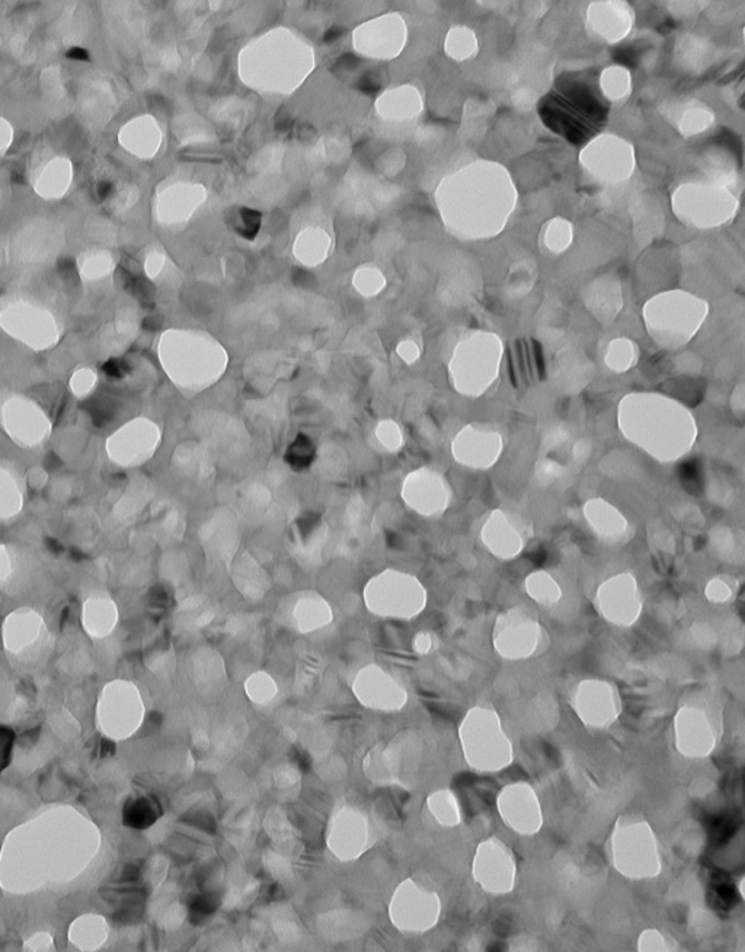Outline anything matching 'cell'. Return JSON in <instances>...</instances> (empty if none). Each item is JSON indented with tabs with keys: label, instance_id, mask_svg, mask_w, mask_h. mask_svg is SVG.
Wrapping results in <instances>:
<instances>
[{
	"label": "cell",
	"instance_id": "12",
	"mask_svg": "<svg viewBox=\"0 0 745 952\" xmlns=\"http://www.w3.org/2000/svg\"><path fill=\"white\" fill-rule=\"evenodd\" d=\"M679 206H687L684 213L694 217L693 223L701 226H716L723 223V219L730 216V211H735V199L727 190L720 188L698 187V185H686L677 192L674 202Z\"/></svg>",
	"mask_w": 745,
	"mask_h": 952
},
{
	"label": "cell",
	"instance_id": "15",
	"mask_svg": "<svg viewBox=\"0 0 745 952\" xmlns=\"http://www.w3.org/2000/svg\"><path fill=\"white\" fill-rule=\"evenodd\" d=\"M587 508L588 520L593 529H595L604 541H619L626 532V522L621 517V513L612 510L609 505L599 506L594 500L588 503Z\"/></svg>",
	"mask_w": 745,
	"mask_h": 952
},
{
	"label": "cell",
	"instance_id": "8",
	"mask_svg": "<svg viewBox=\"0 0 745 952\" xmlns=\"http://www.w3.org/2000/svg\"><path fill=\"white\" fill-rule=\"evenodd\" d=\"M496 809L503 823L517 835H536L544 826L539 797L532 785L523 781L505 785L498 792Z\"/></svg>",
	"mask_w": 745,
	"mask_h": 952
},
{
	"label": "cell",
	"instance_id": "6",
	"mask_svg": "<svg viewBox=\"0 0 745 952\" xmlns=\"http://www.w3.org/2000/svg\"><path fill=\"white\" fill-rule=\"evenodd\" d=\"M573 708L590 729H607L621 717V694L612 682L585 679L576 686Z\"/></svg>",
	"mask_w": 745,
	"mask_h": 952
},
{
	"label": "cell",
	"instance_id": "30",
	"mask_svg": "<svg viewBox=\"0 0 745 952\" xmlns=\"http://www.w3.org/2000/svg\"><path fill=\"white\" fill-rule=\"evenodd\" d=\"M358 89L366 92V93H375V92L378 91V84L371 81L370 77H363L360 83H358Z\"/></svg>",
	"mask_w": 745,
	"mask_h": 952
},
{
	"label": "cell",
	"instance_id": "14",
	"mask_svg": "<svg viewBox=\"0 0 745 952\" xmlns=\"http://www.w3.org/2000/svg\"><path fill=\"white\" fill-rule=\"evenodd\" d=\"M607 24L600 37L609 41H619L623 38L632 25V11L626 4H595L590 8V25L592 24Z\"/></svg>",
	"mask_w": 745,
	"mask_h": 952
},
{
	"label": "cell",
	"instance_id": "7",
	"mask_svg": "<svg viewBox=\"0 0 745 952\" xmlns=\"http://www.w3.org/2000/svg\"><path fill=\"white\" fill-rule=\"evenodd\" d=\"M441 901L437 893L407 879L395 894L393 922L407 932H426L440 918Z\"/></svg>",
	"mask_w": 745,
	"mask_h": 952
},
{
	"label": "cell",
	"instance_id": "16",
	"mask_svg": "<svg viewBox=\"0 0 745 952\" xmlns=\"http://www.w3.org/2000/svg\"><path fill=\"white\" fill-rule=\"evenodd\" d=\"M115 618H117V609L110 597L95 595L85 602V607H83L85 627L98 637L103 634H107L114 627Z\"/></svg>",
	"mask_w": 745,
	"mask_h": 952
},
{
	"label": "cell",
	"instance_id": "2",
	"mask_svg": "<svg viewBox=\"0 0 745 952\" xmlns=\"http://www.w3.org/2000/svg\"><path fill=\"white\" fill-rule=\"evenodd\" d=\"M467 765L477 772H500L515 761V747L494 708H470L459 727Z\"/></svg>",
	"mask_w": 745,
	"mask_h": 952
},
{
	"label": "cell",
	"instance_id": "24",
	"mask_svg": "<svg viewBox=\"0 0 745 952\" xmlns=\"http://www.w3.org/2000/svg\"><path fill=\"white\" fill-rule=\"evenodd\" d=\"M453 45H457V47H456V53L459 54V60L467 59L470 55H474L477 50V43L476 38H475V34L470 33L469 30L457 31L455 35V40H453Z\"/></svg>",
	"mask_w": 745,
	"mask_h": 952
},
{
	"label": "cell",
	"instance_id": "10",
	"mask_svg": "<svg viewBox=\"0 0 745 952\" xmlns=\"http://www.w3.org/2000/svg\"><path fill=\"white\" fill-rule=\"evenodd\" d=\"M595 607L603 618L617 627H631L642 614V597L631 573L613 576L595 595Z\"/></svg>",
	"mask_w": 745,
	"mask_h": 952
},
{
	"label": "cell",
	"instance_id": "22",
	"mask_svg": "<svg viewBox=\"0 0 745 952\" xmlns=\"http://www.w3.org/2000/svg\"><path fill=\"white\" fill-rule=\"evenodd\" d=\"M735 587L730 585L727 576H716L706 587V597L713 604H725L734 595Z\"/></svg>",
	"mask_w": 745,
	"mask_h": 952
},
{
	"label": "cell",
	"instance_id": "5",
	"mask_svg": "<svg viewBox=\"0 0 745 952\" xmlns=\"http://www.w3.org/2000/svg\"><path fill=\"white\" fill-rule=\"evenodd\" d=\"M472 877L486 893L494 896L511 893L517 879L515 852L496 836L485 839L475 850Z\"/></svg>",
	"mask_w": 745,
	"mask_h": 952
},
{
	"label": "cell",
	"instance_id": "18",
	"mask_svg": "<svg viewBox=\"0 0 745 952\" xmlns=\"http://www.w3.org/2000/svg\"><path fill=\"white\" fill-rule=\"evenodd\" d=\"M524 588L533 601L544 607H551L559 602L562 597L559 583L547 571H534L532 575L527 576Z\"/></svg>",
	"mask_w": 745,
	"mask_h": 952
},
{
	"label": "cell",
	"instance_id": "21",
	"mask_svg": "<svg viewBox=\"0 0 745 952\" xmlns=\"http://www.w3.org/2000/svg\"><path fill=\"white\" fill-rule=\"evenodd\" d=\"M287 461L293 465L294 469H303L310 464L313 458L312 443L305 435L299 436L296 442L291 445L286 455Z\"/></svg>",
	"mask_w": 745,
	"mask_h": 952
},
{
	"label": "cell",
	"instance_id": "26",
	"mask_svg": "<svg viewBox=\"0 0 745 952\" xmlns=\"http://www.w3.org/2000/svg\"><path fill=\"white\" fill-rule=\"evenodd\" d=\"M14 573V561L5 547H0V582H5Z\"/></svg>",
	"mask_w": 745,
	"mask_h": 952
},
{
	"label": "cell",
	"instance_id": "3",
	"mask_svg": "<svg viewBox=\"0 0 745 952\" xmlns=\"http://www.w3.org/2000/svg\"><path fill=\"white\" fill-rule=\"evenodd\" d=\"M610 862L629 879H650L662 871V855L657 835L641 816L623 814L617 819L609 839Z\"/></svg>",
	"mask_w": 745,
	"mask_h": 952
},
{
	"label": "cell",
	"instance_id": "29",
	"mask_svg": "<svg viewBox=\"0 0 745 952\" xmlns=\"http://www.w3.org/2000/svg\"><path fill=\"white\" fill-rule=\"evenodd\" d=\"M431 646H433V640H431L428 634H421V636H418V638H417V650H418L419 653L428 652Z\"/></svg>",
	"mask_w": 745,
	"mask_h": 952
},
{
	"label": "cell",
	"instance_id": "13",
	"mask_svg": "<svg viewBox=\"0 0 745 952\" xmlns=\"http://www.w3.org/2000/svg\"><path fill=\"white\" fill-rule=\"evenodd\" d=\"M485 546L494 556L500 557L504 560L515 559L522 553L525 542L522 534L518 532L515 525L508 522V518L503 513L495 512L494 517L486 522L484 528Z\"/></svg>",
	"mask_w": 745,
	"mask_h": 952
},
{
	"label": "cell",
	"instance_id": "25",
	"mask_svg": "<svg viewBox=\"0 0 745 952\" xmlns=\"http://www.w3.org/2000/svg\"><path fill=\"white\" fill-rule=\"evenodd\" d=\"M240 216H242L245 228H239V233H240L243 238L252 240V238H255V236H257L258 230H260L261 213H258L255 209H243L242 211H240Z\"/></svg>",
	"mask_w": 745,
	"mask_h": 952
},
{
	"label": "cell",
	"instance_id": "27",
	"mask_svg": "<svg viewBox=\"0 0 745 952\" xmlns=\"http://www.w3.org/2000/svg\"><path fill=\"white\" fill-rule=\"evenodd\" d=\"M11 740L5 734H0V772L6 768L11 754Z\"/></svg>",
	"mask_w": 745,
	"mask_h": 952
},
{
	"label": "cell",
	"instance_id": "1",
	"mask_svg": "<svg viewBox=\"0 0 745 952\" xmlns=\"http://www.w3.org/2000/svg\"><path fill=\"white\" fill-rule=\"evenodd\" d=\"M459 175V204L472 220V235H491L503 228L515 204L508 173L494 163H476Z\"/></svg>",
	"mask_w": 745,
	"mask_h": 952
},
{
	"label": "cell",
	"instance_id": "19",
	"mask_svg": "<svg viewBox=\"0 0 745 952\" xmlns=\"http://www.w3.org/2000/svg\"><path fill=\"white\" fill-rule=\"evenodd\" d=\"M602 89L609 100H622L631 92V74L622 67H610L603 73Z\"/></svg>",
	"mask_w": 745,
	"mask_h": 952
},
{
	"label": "cell",
	"instance_id": "28",
	"mask_svg": "<svg viewBox=\"0 0 745 952\" xmlns=\"http://www.w3.org/2000/svg\"><path fill=\"white\" fill-rule=\"evenodd\" d=\"M103 373L107 374V375H110V377L118 378L122 377L123 374H124L125 365L124 364L120 363V361L111 359V361H108V363L103 364Z\"/></svg>",
	"mask_w": 745,
	"mask_h": 952
},
{
	"label": "cell",
	"instance_id": "20",
	"mask_svg": "<svg viewBox=\"0 0 745 952\" xmlns=\"http://www.w3.org/2000/svg\"><path fill=\"white\" fill-rule=\"evenodd\" d=\"M679 949L676 939L653 928L643 930L638 937V951L641 952H671Z\"/></svg>",
	"mask_w": 745,
	"mask_h": 952
},
{
	"label": "cell",
	"instance_id": "31",
	"mask_svg": "<svg viewBox=\"0 0 745 952\" xmlns=\"http://www.w3.org/2000/svg\"><path fill=\"white\" fill-rule=\"evenodd\" d=\"M342 33H344V31H342L341 28H332V30H329L325 34L323 41H325V43H334L335 40H338V38L341 37Z\"/></svg>",
	"mask_w": 745,
	"mask_h": 952
},
{
	"label": "cell",
	"instance_id": "9",
	"mask_svg": "<svg viewBox=\"0 0 745 952\" xmlns=\"http://www.w3.org/2000/svg\"><path fill=\"white\" fill-rule=\"evenodd\" d=\"M674 744L689 759L708 758L718 744V732L705 708L694 704L680 707L674 715Z\"/></svg>",
	"mask_w": 745,
	"mask_h": 952
},
{
	"label": "cell",
	"instance_id": "11",
	"mask_svg": "<svg viewBox=\"0 0 745 952\" xmlns=\"http://www.w3.org/2000/svg\"><path fill=\"white\" fill-rule=\"evenodd\" d=\"M581 161L590 172L604 180H623L633 170V151L613 136H602L585 147Z\"/></svg>",
	"mask_w": 745,
	"mask_h": 952
},
{
	"label": "cell",
	"instance_id": "4",
	"mask_svg": "<svg viewBox=\"0 0 745 952\" xmlns=\"http://www.w3.org/2000/svg\"><path fill=\"white\" fill-rule=\"evenodd\" d=\"M544 627L529 609L515 607L496 618L492 633L495 652L508 660L532 657L544 641Z\"/></svg>",
	"mask_w": 745,
	"mask_h": 952
},
{
	"label": "cell",
	"instance_id": "23",
	"mask_svg": "<svg viewBox=\"0 0 745 952\" xmlns=\"http://www.w3.org/2000/svg\"><path fill=\"white\" fill-rule=\"evenodd\" d=\"M712 114L705 110H691L684 114L683 124L681 129L687 132V134H694V132L703 131L706 130L709 124H712Z\"/></svg>",
	"mask_w": 745,
	"mask_h": 952
},
{
	"label": "cell",
	"instance_id": "17",
	"mask_svg": "<svg viewBox=\"0 0 745 952\" xmlns=\"http://www.w3.org/2000/svg\"><path fill=\"white\" fill-rule=\"evenodd\" d=\"M430 809L436 821L445 828H456L462 821L459 800L450 790H440L428 797Z\"/></svg>",
	"mask_w": 745,
	"mask_h": 952
}]
</instances>
